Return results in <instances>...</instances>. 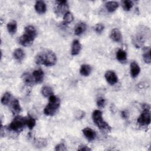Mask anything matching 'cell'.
I'll return each instance as SVG.
<instances>
[{"mask_svg":"<svg viewBox=\"0 0 151 151\" xmlns=\"http://www.w3.org/2000/svg\"><path fill=\"white\" fill-rule=\"evenodd\" d=\"M22 79L25 84H26L28 86H32L33 84H34V83H35L32 74L31 75L28 73H24L22 75Z\"/></svg>","mask_w":151,"mask_h":151,"instance_id":"cell-16","label":"cell"},{"mask_svg":"<svg viewBox=\"0 0 151 151\" xmlns=\"http://www.w3.org/2000/svg\"><path fill=\"white\" fill-rule=\"evenodd\" d=\"M57 62V57L52 51L46 50L39 53L35 57V63L45 66H52Z\"/></svg>","mask_w":151,"mask_h":151,"instance_id":"cell-1","label":"cell"},{"mask_svg":"<svg viewBox=\"0 0 151 151\" xmlns=\"http://www.w3.org/2000/svg\"><path fill=\"white\" fill-rule=\"evenodd\" d=\"M81 48V45L80 42L78 40H74L72 44V47H71V53L73 55H77Z\"/></svg>","mask_w":151,"mask_h":151,"instance_id":"cell-15","label":"cell"},{"mask_svg":"<svg viewBox=\"0 0 151 151\" xmlns=\"http://www.w3.org/2000/svg\"><path fill=\"white\" fill-rule=\"evenodd\" d=\"M133 4L130 0H125L122 2V7L125 11H129L133 7Z\"/></svg>","mask_w":151,"mask_h":151,"instance_id":"cell-28","label":"cell"},{"mask_svg":"<svg viewBox=\"0 0 151 151\" xmlns=\"http://www.w3.org/2000/svg\"><path fill=\"white\" fill-rule=\"evenodd\" d=\"M122 117H123L124 119H126L127 117V114L125 111H122Z\"/></svg>","mask_w":151,"mask_h":151,"instance_id":"cell-35","label":"cell"},{"mask_svg":"<svg viewBox=\"0 0 151 151\" xmlns=\"http://www.w3.org/2000/svg\"><path fill=\"white\" fill-rule=\"evenodd\" d=\"M41 93L42 95L45 97H50L51 96L53 95L52 89L49 86L43 87L41 90Z\"/></svg>","mask_w":151,"mask_h":151,"instance_id":"cell-25","label":"cell"},{"mask_svg":"<svg viewBox=\"0 0 151 151\" xmlns=\"http://www.w3.org/2000/svg\"><path fill=\"white\" fill-rule=\"evenodd\" d=\"M110 38L115 42H120L122 40V35L119 29L117 28H114L111 32Z\"/></svg>","mask_w":151,"mask_h":151,"instance_id":"cell-13","label":"cell"},{"mask_svg":"<svg viewBox=\"0 0 151 151\" xmlns=\"http://www.w3.org/2000/svg\"><path fill=\"white\" fill-rule=\"evenodd\" d=\"M83 133L84 136L86 137V139L89 141L93 140L96 136V133L95 131H94L92 129L89 127H86L83 129Z\"/></svg>","mask_w":151,"mask_h":151,"instance_id":"cell-11","label":"cell"},{"mask_svg":"<svg viewBox=\"0 0 151 151\" xmlns=\"http://www.w3.org/2000/svg\"><path fill=\"white\" fill-rule=\"evenodd\" d=\"M119 4L115 1H109L106 4V7L109 12H113L119 7Z\"/></svg>","mask_w":151,"mask_h":151,"instance_id":"cell-21","label":"cell"},{"mask_svg":"<svg viewBox=\"0 0 151 151\" xmlns=\"http://www.w3.org/2000/svg\"><path fill=\"white\" fill-rule=\"evenodd\" d=\"M92 119L94 123L99 127V129L103 132H110L111 127L103 120L102 113L99 110H96L93 112Z\"/></svg>","mask_w":151,"mask_h":151,"instance_id":"cell-2","label":"cell"},{"mask_svg":"<svg viewBox=\"0 0 151 151\" xmlns=\"http://www.w3.org/2000/svg\"><path fill=\"white\" fill-rule=\"evenodd\" d=\"M147 32L146 29L140 28L133 37L132 42L136 48H140L143 45L146 39Z\"/></svg>","mask_w":151,"mask_h":151,"instance_id":"cell-5","label":"cell"},{"mask_svg":"<svg viewBox=\"0 0 151 151\" xmlns=\"http://www.w3.org/2000/svg\"><path fill=\"white\" fill-rule=\"evenodd\" d=\"M106 104V100L103 97H99L97 100V105L99 108H103Z\"/></svg>","mask_w":151,"mask_h":151,"instance_id":"cell-30","label":"cell"},{"mask_svg":"<svg viewBox=\"0 0 151 151\" xmlns=\"http://www.w3.org/2000/svg\"><path fill=\"white\" fill-rule=\"evenodd\" d=\"M7 29L9 34H14L17 29V24L15 21H11L7 24Z\"/></svg>","mask_w":151,"mask_h":151,"instance_id":"cell-24","label":"cell"},{"mask_svg":"<svg viewBox=\"0 0 151 151\" xmlns=\"http://www.w3.org/2000/svg\"><path fill=\"white\" fill-rule=\"evenodd\" d=\"M55 150H57V151H65V150H67V148H66V146H65V145L64 143H61L55 146Z\"/></svg>","mask_w":151,"mask_h":151,"instance_id":"cell-32","label":"cell"},{"mask_svg":"<svg viewBox=\"0 0 151 151\" xmlns=\"http://www.w3.org/2000/svg\"><path fill=\"white\" fill-rule=\"evenodd\" d=\"M11 99V94L8 92H6L4 94L3 96L1 98V103L4 105L7 104Z\"/></svg>","mask_w":151,"mask_h":151,"instance_id":"cell-29","label":"cell"},{"mask_svg":"<svg viewBox=\"0 0 151 151\" xmlns=\"http://www.w3.org/2000/svg\"><path fill=\"white\" fill-rule=\"evenodd\" d=\"M140 71V68L139 65L134 61L130 64V74L132 77H136Z\"/></svg>","mask_w":151,"mask_h":151,"instance_id":"cell-14","label":"cell"},{"mask_svg":"<svg viewBox=\"0 0 151 151\" xmlns=\"http://www.w3.org/2000/svg\"><path fill=\"white\" fill-rule=\"evenodd\" d=\"M14 57L18 61H22L25 56V54L24 51L21 48H17L15 50L13 53Z\"/></svg>","mask_w":151,"mask_h":151,"instance_id":"cell-22","label":"cell"},{"mask_svg":"<svg viewBox=\"0 0 151 151\" xmlns=\"http://www.w3.org/2000/svg\"><path fill=\"white\" fill-rule=\"evenodd\" d=\"M91 71V67L90 65L83 64L80 69V73L83 76H88Z\"/></svg>","mask_w":151,"mask_h":151,"instance_id":"cell-23","label":"cell"},{"mask_svg":"<svg viewBox=\"0 0 151 151\" xmlns=\"http://www.w3.org/2000/svg\"><path fill=\"white\" fill-rule=\"evenodd\" d=\"M26 124V117H22L21 116H16L11 122L9 126V128L11 130L19 133L24 129L25 125Z\"/></svg>","mask_w":151,"mask_h":151,"instance_id":"cell-4","label":"cell"},{"mask_svg":"<svg viewBox=\"0 0 151 151\" xmlns=\"http://www.w3.org/2000/svg\"><path fill=\"white\" fill-rule=\"evenodd\" d=\"M44 72L41 69H38L34 71L32 73V76L34 77L35 83H41L44 80Z\"/></svg>","mask_w":151,"mask_h":151,"instance_id":"cell-10","label":"cell"},{"mask_svg":"<svg viewBox=\"0 0 151 151\" xmlns=\"http://www.w3.org/2000/svg\"><path fill=\"white\" fill-rule=\"evenodd\" d=\"M35 9L40 14H44L47 10V6L45 2L42 1H38L35 4Z\"/></svg>","mask_w":151,"mask_h":151,"instance_id":"cell-12","label":"cell"},{"mask_svg":"<svg viewBox=\"0 0 151 151\" xmlns=\"http://www.w3.org/2000/svg\"><path fill=\"white\" fill-rule=\"evenodd\" d=\"M104 27L102 24H97L94 27V29L97 33L100 34L104 29Z\"/></svg>","mask_w":151,"mask_h":151,"instance_id":"cell-31","label":"cell"},{"mask_svg":"<svg viewBox=\"0 0 151 151\" xmlns=\"http://www.w3.org/2000/svg\"><path fill=\"white\" fill-rule=\"evenodd\" d=\"M60 100L59 98L54 94L49 97L48 104L45 106L44 110V113L47 116H53L56 113L60 107Z\"/></svg>","mask_w":151,"mask_h":151,"instance_id":"cell-3","label":"cell"},{"mask_svg":"<svg viewBox=\"0 0 151 151\" xmlns=\"http://www.w3.org/2000/svg\"><path fill=\"white\" fill-rule=\"evenodd\" d=\"M137 123L140 126H147L150 123V109H143L142 113L137 119Z\"/></svg>","mask_w":151,"mask_h":151,"instance_id":"cell-6","label":"cell"},{"mask_svg":"<svg viewBox=\"0 0 151 151\" xmlns=\"http://www.w3.org/2000/svg\"><path fill=\"white\" fill-rule=\"evenodd\" d=\"M35 37L36 36L35 35H32L31 34L24 32V34L19 37V42L22 46L28 47L32 44Z\"/></svg>","mask_w":151,"mask_h":151,"instance_id":"cell-8","label":"cell"},{"mask_svg":"<svg viewBox=\"0 0 151 151\" xmlns=\"http://www.w3.org/2000/svg\"><path fill=\"white\" fill-rule=\"evenodd\" d=\"M91 149L86 145H80L78 148V150H83V151H90Z\"/></svg>","mask_w":151,"mask_h":151,"instance_id":"cell-34","label":"cell"},{"mask_svg":"<svg viewBox=\"0 0 151 151\" xmlns=\"http://www.w3.org/2000/svg\"><path fill=\"white\" fill-rule=\"evenodd\" d=\"M11 108L12 111L14 113V114H18L21 111V107L19 104V102L17 99H15L12 101V104H11Z\"/></svg>","mask_w":151,"mask_h":151,"instance_id":"cell-19","label":"cell"},{"mask_svg":"<svg viewBox=\"0 0 151 151\" xmlns=\"http://www.w3.org/2000/svg\"><path fill=\"white\" fill-rule=\"evenodd\" d=\"M56 4L54 8L55 12L57 15H61L68 12V5L66 1H58L55 2Z\"/></svg>","mask_w":151,"mask_h":151,"instance_id":"cell-7","label":"cell"},{"mask_svg":"<svg viewBox=\"0 0 151 151\" xmlns=\"http://www.w3.org/2000/svg\"><path fill=\"white\" fill-rule=\"evenodd\" d=\"M73 19H74V17L72 13L68 11L64 15L63 22L64 24H69L73 21Z\"/></svg>","mask_w":151,"mask_h":151,"instance_id":"cell-27","label":"cell"},{"mask_svg":"<svg viewBox=\"0 0 151 151\" xmlns=\"http://www.w3.org/2000/svg\"><path fill=\"white\" fill-rule=\"evenodd\" d=\"M116 58L120 62L124 63L127 60V53L123 50L119 49L116 52Z\"/></svg>","mask_w":151,"mask_h":151,"instance_id":"cell-20","label":"cell"},{"mask_svg":"<svg viewBox=\"0 0 151 151\" xmlns=\"http://www.w3.org/2000/svg\"><path fill=\"white\" fill-rule=\"evenodd\" d=\"M36 145L37 147H44V146L46 145V141L43 139H38L36 142Z\"/></svg>","mask_w":151,"mask_h":151,"instance_id":"cell-33","label":"cell"},{"mask_svg":"<svg viewBox=\"0 0 151 151\" xmlns=\"http://www.w3.org/2000/svg\"><path fill=\"white\" fill-rule=\"evenodd\" d=\"M35 120L31 116H28L26 117V124L29 129H32L35 125Z\"/></svg>","mask_w":151,"mask_h":151,"instance_id":"cell-26","label":"cell"},{"mask_svg":"<svg viewBox=\"0 0 151 151\" xmlns=\"http://www.w3.org/2000/svg\"><path fill=\"white\" fill-rule=\"evenodd\" d=\"M86 29V25L84 22L78 23L74 28V33L76 35H79L85 31Z\"/></svg>","mask_w":151,"mask_h":151,"instance_id":"cell-17","label":"cell"},{"mask_svg":"<svg viewBox=\"0 0 151 151\" xmlns=\"http://www.w3.org/2000/svg\"><path fill=\"white\" fill-rule=\"evenodd\" d=\"M143 58L144 61L147 64H150L151 62V55H150V48L149 47H145L143 49Z\"/></svg>","mask_w":151,"mask_h":151,"instance_id":"cell-18","label":"cell"},{"mask_svg":"<svg viewBox=\"0 0 151 151\" xmlns=\"http://www.w3.org/2000/svg\"><path fill=\"white\" fill-rule=\"evenodd\" d=\"M105 78L108 83H109L111 85H114L115 84L117 81H118V78L116 73L113 71H107L105 73Z\"/></svg>","mask_w":151,"mask_h":151,"instance_id":"cell-9","label":"cell"}]
</instances>
